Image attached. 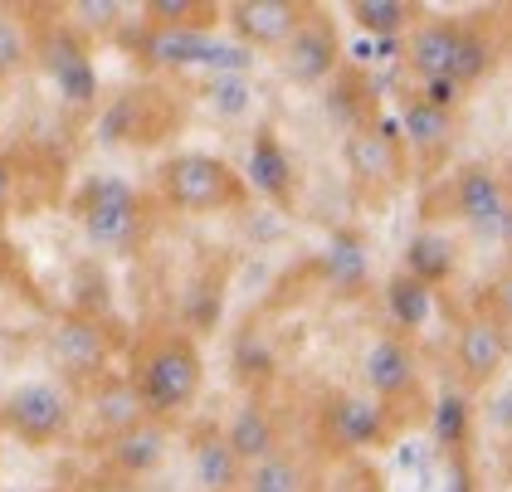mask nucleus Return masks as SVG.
<instances>
[{
	"label": "nucleus",
	"instance_id": "7ed1b4c3",
	"mask_svg": "<svg viewBox=\"0 0 512 492\" xmlns=\"http://www.w3.org/2000/svg\"><path fill=\"white\" fill-rule=\"evenodd\" d=\"M449 210L478 239L508 244L512 249V186L498 171H488V166H459L454 181H449Z\"/></svg>",
	"mask_w": 512,
	"mask_h": 492
},
{
	"label": "nucleus",
	"instance_id": "9d476101",
	"mask_svg": "<svg viewBox=\"0 0 512 492\" xmlns=\"http://www.w3.org/2000/svg\"><path fill=\"white\" fill-rule=\"evenodd\" d=\"M337 64H342V39H337L332 20H327L322 10H313L308 25L288 39V49L278 54V74L288 78L293 88H317V83H327V78L337 74Z\"/></svg>",
	"mask_w": 512,
	"mask_h": 492
},
{
	"label": "nucleus",
	"instance_id": "dca6fc26",
	"mask_svg": "<svg viewBox=\"0 0 512 492\" xmlns=\"http://www.w3.org/2000/svg\"><path fill=\"white\" fill-rule=\"evenodd\" d=\"M210 44H215V30H152V25H142L137 54L147 69H200L205 74Z\"/></svg>",
	"mask_w": 512,
	"mask_h": 492
},
{
	"label": "nucleus",
	"instance_id": "b1692460",
	"mask_svg": "<svg viewBox=\"0 0 512 492\" xmlns=\"http://www.w3.org/2000/svg\"><path fill=\"white\" fill-rule=\"evenodd\" d=\"M386 312H391L400 337H405V332H420L434 312V288H425L420 278H410V273L400 268L391 283H386Z\"/></svg>",
	"mask_w": 512,
	"mask_h": 492
},
{
	"label": "nucleus",
	"instance_id": "7c9ffc66",
	"mask_svg": "<svg viewBox=\"0 0 512 492\" xmlns=\"http://www.w3.org/2000/svg\"><path fill=\"white\" fill-rule=\"evenodd\" d=\"M69 15L93 35H113L122 25V15H127V5H118V0H74Z\"/></svg>",
	"mask_w": 512,
	"mask_h": 492
},
{
	"label": "nucleus",
	"instance_id": "4be33fe9",
	"mask_svg": "<svg viewBox=\"0 0 512 492\" xmlns=\"http://www.w3.org/2000/svg\"><path fill=\"white\" fill-rule=\"evenodd\" d=\"M191 463H196V483L205 492H235L244 488V463L235 458V449H230V439H225V429L220 434H205V439H196V454H191Z\"/></svg>",
	"mask_w": 512,
	"mask_h": 492
},
{
	"label": "nucleus",
	"instance_id": "6e6552de",
	"mask_svg": "<svg viewBox=\"0 0 512 492\" xmlns=\"http://www.w3.org/2000/svg\"><path fill=\"white\" fill-rule=\"evenodd\" d=\"M313 5L303 0H235L225 5V20H230V39H239L244 49H269V54H283L288 39L308 25Z\"/></svg>",
	"mask_w": 512,
	"mask_h": 492
},
{
	"label": "nucleus",
	"instance_id": "e433bc0d",
	"mask_svg": "<svg viewBox=\"0 0 512 492\" xmlns=\"http://www.w3.org/2000/svg\"><path fill=\"white\" fill-rule=\"evenodd\" d=\"M508 186H512V161H508Z\"/></svg>",
	"mask_w": 512,
	"mask_h": 492
},
{
	"label": "nucleus",
	"instance_id": "2f4dec72",
	"mask_svg": "<svg viewBox=\"0 0 512 492\" xmlns=\"http://www.w3.org/2000/svg\"><path fill=\"white\" fill-rule=\"evenodd\" d=\"M235 366H239V376L244 380L269 376V371H274V356H269V346L259 341V332H244V337L235 341Z\"/></svg>",
	"mask_w": 512,
	"mask_h": 492
},
{
	"label": "nucleus",
	"instance_id": "c85d7f7f",
	"mask_svg": "<svg viewBox=\"0 0 512 492\" xmlns=\"http://www.w3.org/2000/svg\"><path fill=\"white\" fill-rule=\"evenodd\" d=\"M469 424H473L469 395H459V390L439 395V405H434V439H439V449H444V454H459V449H464Z\"/></svg>",
	"mask_w": 512,
	"mask_h": 492
},
{
	"label": "nucleus",
	"instance_id": "bb28decb",
	"mask_svg": "<svg viewBox=\"0 0 512 492\" xmlns=\"http://www.w3.org/2000/svg\"><path fill=\"white\" fill-rule=\"evenodd\" d=\"M142 15L152 30H210L220 5H210V0H147Z\"/></svg>",
	"mask_w": 512,
	"mask_h": 492
},
{
	"label": "nucleus",
	"instance_id": "9b49d317",
	"mask_svg": "<svg viewBox=\"0 0 512 492\" xmlns=\"http://www.w3.org/2000/svg\"><path fill=\"white\" fill-rule=\"evenodd\" d=\"M49 356H54V366L69 371V376H98L103 380L108 356H113V337H108V327H103L98 317L69 312V317H59L54 332H49Z\"/></svg>",
	"mask_w": 512,
	"mask_h": 492
},
{
	"label": "nucleus",
	"instance_id": "4468645a",
	"mask_svg": "<svg viewBox=\"0 0 512 492\" xmlns=\"http://www.w3.org/2000/svg\"><path fill=\"white\" fill-rule=\"evenodd\" d=\"M454 137H459V113L420 103V98H410L400 108V142L420 166H439L449 156V147H454Z\"/></svg>",
	"mask_w": 512,
	"mask_h": 492
},
{
	"label": "nucleus",
	"instance_id": "5701e85b",
	"mask_svg": "<svg viewBox=\"0 0 512 492\" xmlns=\"http://www.w3.org/2000/svg\"><path fill=\"white\" fill-rule=\"evenodd\" d=\"M352 25L366 30L371 39L395 44V39H405L415 25H420V5H410V0H356Z\"/></svg>",
	"mask_w": 512,
	"mask_h": 492
},
{
	"label": "nucleus",
	"instance_id": "a878e982",
	"mask_svg": "<svg viewBox=\"0 0 512 492\" xmlns=\"http://www.w3.org/2000/svg\"><path fill=\"white\" fill-rule=\"evenodd\" d=\"M200 103L220 122H239V117H249V108H254V83H249V74L205 78L200 83Z\"/></svg>",
	"mask_w": 512,
	"mask_h": 492
},
{
	"label": "nucleus",
	"instance_id": "412c9836",
	"mask_svg": "<svg viewBox=\"0 0 512 492\" xmlns=\"http://www.w3.org/2000/svg\"><path fill=\"white\" fill-rule=\"evenodd\" d=\"M454 268H459V244H454L444 229H420V234L405 244V273L420 278L425 288L449 283Z\"/></svg>",
	"mask_w": 512,
	"mask_h": 492
},
{
	"label": "nucleus",
	"instance_id": "f03ea898",
	"mask_svg": "<svg viewBox=\"0 0 512 492\" xmlns=\"http://www.w3.org/2000/svg\"><path fill=\"white\" fill-rule=\"evenodd\" d=\"M161 195L181 215H220V210H239L244 205L249 181L220 156L181 152L161 166Z\"/></svg>",
	"mask_w": 512,
	"mask_h": 492
},
{
	"label": "nucleus",
	"instance_id": "a211bd4d",
	"mask_svg": "<svg viewBox=\"0 0 512 492\" xmlns=\"http://www.w3.org/2000/svg\"><path fill=\"white\" fill-rule=\"evenodd\" d=\"M93 415H98V424L108 429V439H118L127 429L147 424L152 410H147V400H142V390H137L132 376H103L93 385Z\"/></svg>",
	"mask_w": 512,
	"mask_h": 492
},
{
	"label": "nucleus",
	"instance_id": "2eb2a0df",
	"mask_svg": "<svg viewBox=\"0 0 512 492\" xmlns=\"http://www.w3.org/2000/svg\"><path fill=\"white\" fill-rule=\"evenodd\" d=\"M44 69L54 78V88L64 93V103H74V108H88L93 98H98V74H93V59H88V49H83L74 35H49L44 39Z\"/></svg>",
	"mask_w": 512,
	"mask_h": 492
},
{
	"label": "nucleus",
	"instance_id": "72a5a7b5",
	"mask_svg": "<svg viewBox=\"0 0 512 492\" xmlns=\"http://www.w3.org/2000/svg\"><path fill=\"white\" fill-rule=\"evenodd\" d=\"M483 312H488V317H498L503 327H512V264L488 283V303H483Z\"/></svg>",
	"mask_w": 512,
	"mask_h": 492
},
{
	"label": "nucleus",
	"instance_id": "f704fd0d",
	"mask_svg": "<svg viewBox=\"0 0 512 492\" xmlns=\"http://www.w3.org/2000/svg\"><path fill=\"white\" fill-rule=\"evenodd\" d=\"M10 195H15V171H10V166L0 161V210L10 205Z\"/></svg>",
	"mask_w": 512,
	"mask_h": 492
},
{
	"label": "nucleus",
	"instance_id": "0eeeda50",
	"mask_svg": "<svg viewBox=\"0 0 512 492\" xmlns=\"http://www.w3.org/2000/svg\"><path fill=\"white\" fill-rule=\"evenodd\" d=\"M317 429H322V444L337 449V454H361V449H376L391 429V415L376 395L366 390H337L322 400V415H317Z\"/></svg>",
	"mask_w": 512,
	"mask_h": 492
},
{
	"label": "nucleus",
	"instance_id": "cd10ccee",
	"mask_svg": "<svg viewBox=\"0 0 512 492\" xmlns=\"http://www.w3.org/2000/svg\"><path fill=\"white\" fill-rule=\"evenodd\" d=\"M493 64H498V49H493V39L483 35L478 25H469L464 20V39H459V59H454V83L469 93V88H478L483 78L493 74Z\"/></svg>",
	"mask_w": 512,
	"mask_h": 492
},
{
	"label": "nucleus",
	"instance_id": "ddd939ff",
	"mask_svg": "<svg viewBox=\"0 0 512 492\" xmlns=\"http://www.w3.org/2000/svg\"><path fill=\"white\" fill-rule=\"evenodd\" d=\"M459 39H464V20H420L405 35V64L420 83L449 78L454 83V59H459Z\"/></svg>",
	"mask_w": 512,
	"mask_h": 492
},
{
	"label": "nucleus",
	"instance_id": "423d86ee",
	"mask_svg": "<svg viewBox=\"0 0 512 492\" xmlns=\"http://www.w3.org/2000/svg\"><path fill=\"white\" fill-rule=\"evenodd\" d=\"M0 424L25 439V444H54L69 434L74 424V405H69V390L54 385V380H30V385H15L0 405Z\"/></svg>",
	"mask_w": 512,
	"mask_h": 492
},
{
	"label": "nucleus",
	"instance_id": "c9c22d12",
	"mask_svg": "<svg viewBox=\"0 0 512 492\" xmlns=\"http://www.w3.org/2000/svg\"><path fill=\"white\" fill-rule=\"evenodd\" d=\"M0 108H5V88H0Z\"/></svg>",
	"mask_w": 512,
	"mask_h": 492
},
{
	"label": "nucleus",
	"instance_id": "473e14b6",
	"mask_svg": "<svg viewBox=\"0 0 512 492\" xmlns=\"http://www.w3.org/2000/svg\"><path fill=\"white\" fill-rule=\"evenodd\" d=\"M25 59H30V39H25V30H20L15 20L0 15V78L15 74Z\"/></svg>",
	"mask_w": 512,
	"mask_h": 492
},
{
	"label": "nucleus",
	"instance_id": "c756f323",
	"mask_svg": "<svg viewBox=\"0 0 512 492\" xmlns=\"http://www.w3.org/2000/svg\"><path fill=\"white\" fill-rule=\"evenodd\" d=\"M244 488L249 492H303V468L288 454H274L269 463H254L244 473Z\"/></svg>",
	"mask_w": 512,
	"mask_h": 492
},
{
	"label": "nucleus",
	"instance_id": "1a4fd4ad",
	"mask_svg": "<svg viewBox=\"0 0 512 492\" xmlns=\"http://www.w3.org/2000/svg\"><path fill=\"white\" fill-rule=\"evenodd\" d=\"M508 356H512L508 327L498 317H488V312H473L469 322L459 327V337H454V371H459V380L469 390L493 385V380L503 376Z\"/></svg>",
	"mask_w": 512,
	"mask_h": 492
},
{
	"label": "nucleus",
	"instance_id": "20e7f679",
	"mask_svg": "<svg viewBox=\"0 0 512 492\" xmlns=\"http://www.w3.org/2000/svg\"><path fill=\"white\" fill-rule=\"evenodd\" d=\"M79 225L83 239L98 249H122L142 234V200L132 181L122 176H93L79 190Z\"/></svg>",
	"mask_w": 512,
	"mask_h": 492
},
{
	"label": "nucleus",
	"instance_id": "f257e3e1",
	"mask_svg": "<svg viewBox=\"0 0 512 492\" xmlns=\"http://www.w3.org/2000/svg\"><path fill=\"white\" fill-rule=\"evenodd\" d=\"M132 380L147 400L152 419H166L191 410L200 395V380H205V361H200V346L181 332H166V337H152L137 361H132Z\"/></svg>",
	"mask_w": 512,
	"mask_h": 492
},
{
	"label": "nucleus",
	"instance_id": "f3484780",
	"mask_svg": "<svg viewBox=\"0 0 512 492\" xmlns=\"http://www.w3.org/2000/svg\"><path fill=\"white\" fill-rule=\"evenodd\" d=\"M244 181H249V190H259L264 200H274L283 210L293 205V161H288V152H283V142H278L274 127H259V132H254Z\"/></svg>",
	"mask_w": 512,
	"mask_h": 492
},
{
	"label": "nucleus",
	"instance_id": "aec40b11",
	"mask_svg": "<svg viewBox=\"0 0 512 492\" xmlns=\"http://www.w3.org/2000/svg\"><path fill=\"white\" fill-rule=\"evenodd\" d=\"M161 458H166V424L161 419H147V424L127 429L118 439H108V463L118 468L122 478L152 473V468H161Z\"/></svg>",
	"mask_w": 512,
	"mask_h": 492
},
{
	"label": "nucleus",
	"instance_id": "f8f14e48",
	"mask_svg": "<svg viewBox=\"0 0 512 492\" xmlns=\"http://www.w3.org/2000/svg\"><path fill=\"white\" fill-rule=\"evenodd\" d=\"M361 376H366V395H376L381 405H395L405 395H415L420 385V361H415V346L400 332H386L366 346L361 356Z\"/></svg>",
	"mask_w": 512,
	"mask_h": 492
},
{
	"label": "nucleus",
	"instance_id": "39448f33",
	"mask_svg": "<svg viewBox=\"0 0 512 492\" xmlns=\"http://www.w3.org/2000/svg\"><path fill=\"white\" fill-rule=\"evenodd\" d=\"M342 161H347V176L352 186L366 195V200H386L400 190L405 181V142H400V127L381 122V127H356L342 147Z\"/></svg>",
	"mask_w": 512,
	"mask_h": 492
},
{
	"label": "nucleus",
	"instance_id": "393cba45",
	"mask_svg": "<svg viewBox=\"0 0 512 492\" xmlns=\"http://www.w3.org/2000/svg\"><path fill=\"white\" fill-rule=\"evenodd\" d=\"M366 244H361V234L352 229H337L332 234V244L322 249V273L337 283V288H361L366 283Z\"/></svg>",
	"mask_w": 512,
	"mask_h": 492
},
{
	"label": "nucleus",
	"instance_id": "6ab92c4d",
	"mask_svg": "<svg viewBox=\"0 0 512 492\" xmlns=\"http://www.w3.org/2000/svg\"><path fill=\"white\" fill-rule=\"evenodd\" d=\"M225 439H230V449H235V458L244 468L269 463L278 454V424L259 400H249L244 410H235V419L225 424Z\"/></svg>",
	"mask_w": 512,
	"mask_h": 492
}]
</instances>
